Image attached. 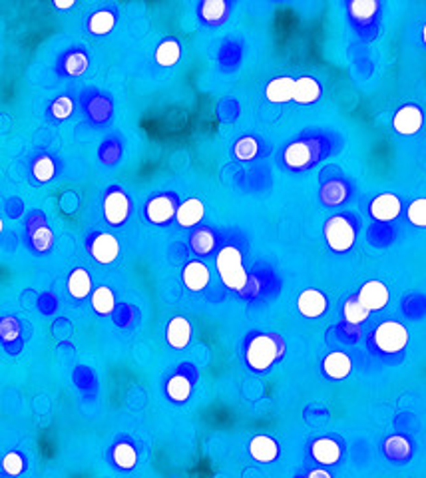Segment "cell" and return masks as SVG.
<instances>
[{"mask_svg":"<svg viewBox=\"0 0 426 478\" xmlns=\"http://www.w3.org/2000/svg\"><path fill=\"white\" fill-rule=\"evenodd\" d=\"M217 270L224 283L231 289H244L247 283V273L241 263V253L235 248H224L217 255Z\"/></svg>","mask_w":426,"mask_h":478,"instance_id":"6da1fadb","label":"cell"},{"mask_svg":"<svg viewBox=\"0 0 426 478\" xmlns=\"http://www.w3.org/2000/svg\"><path fill=\"white\" fill-rule=\"evenodd\" d=\"M277 345L271 337L267 335H261V337H255L249 347H247V363L253 367V369H267L273 365V361L277 359Z\"/></svg>","mask_w":426,"mask_h":478,"instance_id":"7a4b0ae2","label":"cell"},{"mask_svg":"<svg viewBox=\"0 0 426 478\" xmlns=\"http://www.w3.org/2000/svg\"><path fill=\"white\" fill-rule=\"evenodd\" d=\"M327 243L331 246V250L335 251H346L351 250V246L355 243V229L346 222L345 217L337 215L331 217L327 222L325 228Z\"/></svg>","mask_w":426,"mask_h":478,"instance_id":"3957f363","label":"cell"},{"mask_svg":"<svg viewBox=\"0 0 426 478\" xmlns=\"http://www.w3.org/2000/svg\"><path fill=\"white\" fill-rule=\"evenodd\" d=\"M375 341L379 349H383L385 353H397L406 345L408 333L401 323H383L375 331Z\"/></svg>","mask_w":426,"mask_h":478,"instance_id":"277c9868","label":"cell"},{"mask_svg":"<svg viewBox=\"0 0 426 478\" xmlns=\"http://www.w3.org/2000/svg\"><path fill=\"white\" fill-rule=\"evenodd\" d=\"M104 215L108 219V224L112 226H122L123 222L128 219L130 215V202H128V195L123 191H112L106 195L104 200Z\"/></svg>","mask_w":426,"mask_h":478,"instance_id":"5b68a950","label":"cell"},{"mask_svg":"<svg viewBox=\"0 0 426 478\" xmlns=\"http://www.w3.org/2000/svg\"><path fill=\"white\" fill-rule=\"evenodd\" d=\"M90 251H92V255H94L96 261L108 265V263L116 261L120 248H118V241H116L112 235H108V233H98V235L92 239V243H90Z\"/></svg>","mask_w":426,"mask_h":478,"instance_id":"8992f818","label":"cell"},{"mask_svg":"<svg viewBox=\"0 0 426 478\" xmlns=\"http://www.w3.org/2000/svg\"><path fill=\"white\" fill-rule=\"evenodd\" d=\"M359 301L365 305L368 311L383 309L388 301V291L381 281H368L359 293Z\"/></svg>","mask_w":426,"mask_h":478,"instance_id":"52a82bcc","label":"cell"},{"mask_svg":"<svg viewBox=\"0 0 426 478\" xmlns=\"http://www.w3.org/2000/svg\"><path fill=\"white\" fill-rule=\"evenodd\" d=\"M423 124V114L416 106H405L394 116V130L399 134H414Z\"/></svg>","mask_w":426,"mask_h":478,"instance_id":"ba28073f","label":"cell"},{"mask_svg":"<svg viewBox=\"0 0 426 478\" xmlns=\"http://www.w3.org/2000/svg\"><path fill=\"white\" fill-rule=\"evenodd\" d=\"M176 213V208H174V200L169 198H156L152 200L147 206H145V217L152 222V224H165L174 217Z\"/></svg>","mask_w":426,"mask_h":478,"instance_id":"9c48e42d","label":"cell"},{"mask_svg":"<svg viewBox=\"0 0 426 478\" xmlns=\"http://www.w3.org/2000/svg\"><path fill=\"white\" fill-rule=\"evenodd\" d=\"M370 213L375 219H383V222L394 219L401 213V202H399V198H394L390 193L379 195L370 206Z\"/></svg>","mask_w":426,"mask_h":478,"instance_id":"30bf717a","label":"cell"},{"mask_svg":"<svg viewBox=\"0 0 426 478\" xmlns=\"http://www.w3.org/2000/svg\"><path fill=\"white\" fill-rule=\"evenodd\" d=\"M295 82L297 80H291V78H275L273 82L267 86V90H265L267 100L275 102V104H283V102L293 100V96H295Z\"/></svg>","mask_w":426,"mask_h":478,"instance_id":"8fae6325","label":"cell"},{"mask_svg":"<svg viewBox=\"0 0 426 478\" xmlns=\"http://www.w3.org/2000/svg\"><path fill=\"white\" fill-rule=\"evenodd\" d=\"M183 283L187 289L191 291H200L207 283H209V270L200 263V261H191L183 267Z\"/></svg>","mask_w":426,"mask_h":478,"instance_id":"7c38bea8","label":"cell"},{"mask_svg":"<svg viewBox=\"0 0 426 478\" xmlns=\"http://www.w3.org/2000/svg\"><path fill=\"white\" fill-rule=\"evenodd\" d=\"M297 305H299V311L307 315V317H319L323 315L327 309V299L323 297V293L315 291V289H309L299 295L297 299Z\"/></svg>","mask_w":426,"mask_h":478,"instance_id":"4fadbf2b","label":"cell"},{"mask_svg":"<svg viewBox=\"0 0 426 478\" xmlns=\"http://www.w3.org/2000/svg\"><path fill=\"white\" fill-rule=\"evenodd\" d=\"M189 339H191V325L187 323V319H183V317L171 319L167 325V343L171 347L182 349L189 343Z\"/></svg>","mask_w":426,"mask_h":478,"instance_id":"5bb4252c","label":"cell"},{"mask_svg":"<svg viewBox=\"0 0 426 478\" xmlns=\"http://www.w3.org/2000/svg\"><path fill=\"white\" fill-rule=\"evenodd\" d=\"M319 96H321V88H319L317 80L305 76V78H299L295 82V96H293L295 102H299V104H313V102L319 100Z\"/></svg>","mask_w":426,"mask_h":478,"instance_id":"9a60e30c","label":"cell"},{"mask_svg":"<svg viewBox=\"0 0 426 478\" xmlns=\"http://www.w3.org/2000/svg\"><path fill=\"white\" fill-rule=\"evenodd\" d=\"M203 213H205V208L200 200H187L178 209V222L182 228H191L202 219Z\"/></svg>","mask_w":426,"mask_h":478,"instance_id":"2e32d148","label":"cell"},{"mask_svg":"<svg viewBox=\"0 0 426 478\" xmlns=\"http://www.w3.org/2000/svg\"><path fill=\"white\" fill-rule=\"evenodd\" d=\"M251 455L261 460V462H271L277 458V442L269 437H255L249 444Z\"/></svg>","mask_w":426,"mask_h":478,"instance_id":"e0dca14e","label":"cell"},{"mask_svg":"<svg viewBox=\"0 0 426 478\" xmlns=\"http://www.w3.org/2000/svg\"><path fill=\"white\" fill-rule=\"evenodd\" d=\"M313 455H315V458H317L319 462H323V464H333V462H337L339 457H341V449H339V444H337L335 440H331V438H319V440L313 444Z\"/></svg>","mask_w":426,"mask_h":478,"instance_id":"ac0fdd59","label":"cell"},{"mask_svg":"<svg viewBox=\"0 0 426 478\" xmlns=\"http://www.w3.org/2000/svg\"><path fill=\"white\" fill-rule=\"evenodd\" d=\"M325 373L333 379H345L351 373V359L345 353H331L325 359Z\"/></svg>","mask_w":426,"mask_h":478,"instance_id":"d6986e66","label":"cell"},{"mask_svg":"<svg viewBox=\"0 0 426 478\" xmlns=\"http://www.w3.org/2000/svg\"><path fill=\"white\" fill-rule=\"evenodd\" d=\"M90 287H92V281H90V275L84 270H74L70 273V279H68V289H70V295L76 297V299H84L88 293H90Z\"/></svg>","mask_w":426,"mask_h":478,"instance_id":"ffe728a7","label":"cell"},{"mask_svg":"<svg viewBox=\"0 0 426 478\" xmlns=\"http://www.w3.org/2000/svg\"><path fill=\"white\" fill-rule=\"evenodd\" d=\"M313 150L309 144H293L285 152V162L291 167H305L311 162Z\"/></svg>","mask_w":426,"mask_h":478,"instance_id":"44dd1931","label":"cell"},{"mask_svg":"<svg viewBox=\"0 0 426 478\" xmlns=\"http://www.w3.org/2000/svg\"><path fill=\"white\" fill-rule=\"evenodd\" d=\"M156 60L162 66H174L180 60V44L176 40L162 42L158 52H156Z\"/></svg>","mask_w":426,"mask_h":478,"instance_id":"7402d4cb","label":"cell"},{"mask_svg":"<svg viewBox=\"0 0 426 478\" xmlns=\"http://www.w3.org/2000/svg\"><path fill=\"white\" fill-rule=\"evenodd\" d=\"M92 305L94 309L100 313V315H108V313L114 311L116 307V301H114V293L110 291L108 287H98L94 297H92Z\"/></svg>","mask_w":426,"mask_h":478,"instance_id":"603a6c76","label":"cell"},{"mask_svg":"<svg viewBox=\"0 0 426 478\" xmlns=\"http://www.w3.org/2000/svg\"><path fill=\"white\" fill-rule=\"evenodd\" d=\"M167 395L171 396L174 401H185L187 396L191 395V383L185 377H174L167 383Z\"/></svg>","mask_w":426,"mask_h":478,"instance_id":"cb8c5ba5","label":"cell"},{"mask_svg":"<svg viewBox=\"0 0 426 478\" xmlns=\"http://www.w3.org/2000/svg\"><path fill=\"white\" fill-rule=\"evenodd\" d=\"M114 24H116V19H114V14L112 12H96L92 19H90V22H88V26H90V30L94 32V34H108L112 28H114Z\"/></svg>","mask_w":426,"mask_h":478,"instance_id":"d4e9b609","label":"cell"},{"mask_svg":"<svg viewBox=\"0 0 426 478\" xmlns=\"http://www.w3.org/2000/svg\"><path fill=\"white\" fill-rule=\"evenodd\" d=\"M114 460H116V464L122 466V468H132V466L136 464V451H134L130 444L122 442V444H118V446L114 449Z\"/></svg>","mask_w":426,"mask_h":478,"instance_id":"484cf974","label":"cell"},{"mask_svg":"<svg viewBox=\"0 0 426 478\" xmlns=\"http://www.w3.org/2000/svg\"><path fill=\"white\" fill-rule=\"evenodd\" d=\"M343 313H345V319L348 323H363L366 317H368V309L359 299L357 301H348Z\"/></svg>","mask_w":426,"mask_h":478,"instance_id":"4316f807","label":"cell"},{"mask_svg":"<svg viewBox=\"0 0 426 478\" xmlns=\"http://www.w3.org/2000/svg\"><path fill=\"white\" fill-rule=\"evenodd\" d=\"M408 219L418 228H426V200H416V202L410 204Z\"/></svg>","mask_w":426,"mask_h":478,"instance_id":"83f0119b","label":"cell"},{"mask_svg":"<svg viewBox=\"0 0 426 478\" xmlns=\"http://www.w3.org/2000/svg\"><path fill=\"white\" fill-rule=\"evenodd\" d=\"M191 246H193V250L198 251V253H209L211 248H213V235L209 231H205V229L198 231L191 237Z\"/></svg>","mask_w":426,"mask_h":478,"instance_id":"f1b7e54d","label":"cell"},{"mask_svg":"<svg viewBox=\"0 0 426 478\" xmlns=\"http://www.w3.org/2000/svg\"><path fill=\"white\" fill-rule=\"evenodd\" d=\"M225 2H222V0H209V2H205L202 6V14L207 19V21H217V19H222L225 14Z\"/></svg>","mask_w":426,"mask_h":478,"instance_id":"f546056e","label":"cell"},{"mask_svg":"<svg viewBox=\"0 0 426 478\" xmlns=\"http://www.w3.org/2000/svg\"><path fill=\"white\" fill-rule=\"evenodd\" d=\"M377 8H379V4L372 2V0H357V2L351 4V10H353V14H355L357 19H368V16H372Z\"/></svg>","mask_w":426,"mask_h":478,"instance_id":"4dcf8cb0","label":"cell"},{"mask_svg":"<svg viewBox=\"0 0 426 478\" xmlns=\"http://www.w3.org/2000/svg\"><path fill=\"white\" fill-rule=\"evenodd\" d=\"M34 176H36V180H40V182L52 180V176H54V164H52V160H50V158H38L36 164H34Z\"/></svg>","mask_w":426,"mask_h":478,"instance_id":"1f68e13d","label":"cell"},{"mask_svg":"<svg viewBox=\"0 0 426 478\" xmlns=\"http://www.w3.org/2000/svg\"><path fill=\"white\" fill-rule=\"evenodd\" d=\"M257 154V144L251 138H244L235 144V156L241 160H251Z\"/></svg>","mask_w":426,"mask_h":478,"instance_id":"d6a6232c","label":"cell"},{"mask_svg":"<svg viewBox=\"0 0 426 478\" xmlns=\"http://www.w3.org/2000/svg\"><path fill=\"white\" fill-rule=\"evenodd\" d=\"M72 110H74L72 100H70V98H60V100H56L54 106H52V116H54L56 120H64V118H68V116L72 114Z\"/></svg>","mask_w":426,"mask_h":478,"instance_id":"836d02e7","label":"cell"},{"mask_svg":"<svg viewBox=\"0 0 426 478\" xmlns=\"http://www.w3.org/2000/svg\"><path fill=\"white\" fill-rule=\"evenodd\" d=\"M86 64H88L86 56H82V54H72V56L66 60V72H68L70 76L82 74V72L86 70Z\"/></svg>","mask_w":426,"mask_h":478,"instance_id":"e575fe53","label":"cell"},{"mask_svg":"<svg viewBox=\"0 0 426 478\" xmlns=\"http://www.w3.org/2000/svg\"><path fill=\"white\" fill-rule=\"evenodd\" d=\"M4 470L8 475H21L22 473V458L16 453H10L4 457Z\"/></svg>","mask_w":426,"mask_h":478,"instance_id":"d590c367","label":"cell"},{"mask_svg":"<svg viewBox=\"0 0 426 478\" xmlns=\"http://www.w3.org/2000/svg\"><path fill=\"white\" fill-rule=\"evenodd\" d=\"M34 243H36V248L38 250H46L48 246H50V233H48V229H38L36 231V235H34Z\"/></svg>","mask_w":426,"mask_h":478,"instance_id":"8d00e7d4","label":"cell"},{"mask_svg":"<svg viewBox=\"0 0 426 478\" xmlns=\"http://www.w3.org/2000/svg\"><path fill=\"white\" fill-rule=\"evenodd\" d=\"M309 477H311V478H317V477H321V478H329V477H331V475H329V473H327V470H313V473H311V475H309Z\"/></svg>","mask_w":426,"mask_h":478,"instance_id":"74e56055","label":"cell"},{"mask_svg":"<svg viewBox=\"0 0 426 478\" xmlns=\"http://www.w3.org/2000/svg\"><path fill=\"white\" fill-rule=\"evenodd\" d=\"M74 2H56V8H72Z\"/></svg>","mask_w":426,"mask_h":478,"instance_id":"f35d334b","label":"cell"},{"mask_svg":"<svg viewBox=\"0 0 426 478\" xmlns=\"http://www.w3.org/2000/svg\"><path fill=\"white\" fill-rule=\"evenodd\" d=\"M423 38H425V42H426V26H425V30H423Z\"/></svg>","mask_w":426,"mask_h":478,"instance_id":"ab89813d","label":"cell"}]
</instances>
